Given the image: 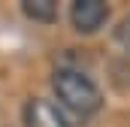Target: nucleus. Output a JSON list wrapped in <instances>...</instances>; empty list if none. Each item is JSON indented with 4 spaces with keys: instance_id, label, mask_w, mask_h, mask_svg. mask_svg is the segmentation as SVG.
Masks as SVG:
<instances>
[{
    "instance_id": "nucleus-1",
    "label": "nucleus",
    "mask_w": 130,
    "mask_h": 127,
    "mask_svg": "<svg viewBox=\"0 0 130 127\" xmlns=\"http://www.w3.org/2000/svg\"><path fill=\"white\" fill-rule=\"evenodd\" d=\"M52 91L64 103L67 109H73L76 115H94L103 106L100 88L79 70H58L52 76Z\"/></svg>"
},
{
    "instance_id": "nucleus-2",
    "label": "nucleus",
    "mask_w": 130,
    "mask_h": 127,
    "mask_svg": "<svg viewBox=\"0 0 130 127\" xmlns=\"http://www.w3.org/2000/svg\"><path fill=\"white\" fill-rule=\"evenodd\" d=\"M109 18V6L103 0H76L70 9V21L79 33H94L103 27V21Z\"/></svg>"
},
{
    "instance_id": "nucleus-3",
    "label": "nucleus",
    "mask_w": 130,
    "mask_h": 127,
    "mask_svg": "<svg viewBox=\"0 0 130 127\" xmlns=\"http://www.w3.org/2000/svg\"><path fill=\"white\" fill-rule=\"evenodd\" d=\"M24 124L27 127H70L67 118L61 115V109L42 97H33L24 106Z\"/></svg>"
},
{
    "instance_id": "nucleus-4",
    "label": "nucleus",
    "mask_w": 130,
    "mask_h": 127,
    "mask_svg": "<svg viewBox=\"0 0 130 127\" xmlns=\"http://www.w3.org/2000/svg\"><path fill=\"white\" fill-rule=\"evenodd\" d=\"M21 9H24V15L33 18V21H55L58 18V3L55 0H24L21 3Z\"/></svg>"
},
{
    "instance_id": "nucleus-5",
    "label": "nucleus",
    "mask_w": 130,
    "mask_h": 127,
    "mask_svg": "<svg viewBox=\"0 0 130 127\" xmlns=\"http://www.w3.org/2000/svg\"><path fill=\"white\" fill-rule=\"evenodd\" d=\"M115 42H118V49H121L124 55H130V15L118 21V27H115Z\"/></svg>"
}]
</instances>
